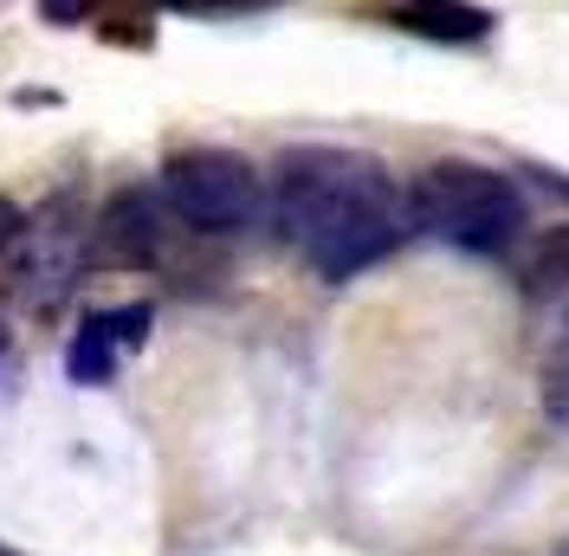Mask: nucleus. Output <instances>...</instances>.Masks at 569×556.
Listing matches in <instances>:
<instances>
[{
  "mask_svg": "<svg viewBox=\"0 0 569 556\" xmlns=\"http://www.w3.org/2000/svg\"><path fill=\"white\" fill-rule=\"evenodd\" d=\"M20 227H27V214H20L13 201H7V195H0V252H7V246L20 240Z\"/></svg>",
  "mask_w": 569,
  "mask_h": 556,
  "instance_id": "9b49d317",
  "label": "nucleus"
},
{
  "mask_svg": "<svg viewBox=\"0 0 569 556\" xmlns=\"http://www.w3.org/2000/svg\"><path fill=\"white\" fill-rule=\"evenodd\" d=\"M382 20L433 46H472L492 33V13L472 0H382Z\"/></svg>",
  "mask_w": 569,
  "mask_h": 556,
  "instance_id": "0eeeda50",
  "label": "nucleus"
},
{
  "mask_svg": "<svg viewBox=\"0 0 569 556\" xmlns=\"http://www.w3.org/2000/svg\"><path fill=\"white\" fill-rule=\"evenodd\" d=\"M39 13H46L52 27H78V20L91 13V0H39Z\"/></svg>",
  "mask_w": 569,
  "mask_h": 556,
  "instance_id": "1a4fd4ad",
  "label": "nucleus"
},
{
  "mask_svg": "<svg viewBox=\"0 0 569 556\" xmlns=\"http://www.w3.org/2000/svg\"><path fill=\"white\" fill-rule=\"evenodd\" d=\"M149 324H156L149 305H110V311H91L84 330L66 344V376L78 388H104L110 376L149 344Z\"/></svg>",
  "mask_w": 569,
  "mask_h": 556,
  "instance_id": "423d86ee",
  "label": "nucleus"
},
{
  "mask_svg": "<svg viewBox=\"0 0 569 556\" xmlns=\"http://www.w3.org/2000/svg\"><path fill=\"white\" fill-rule=\"evenodd\" d=\"M169 240H176L169 201L149 195V188H123V195H110L104 214L91 220L84 259H91V266H117V272H142V266H162V259H169Z\"/></svg>",
  "mask_w": 569,
  "mask_h": 556,
  "instance_id": "39448f33",
  "label": "nucleus"
},
{
  "mask_svg": "<svg viewBox=\"0 0 569 556\" xmlns=\"http://www.w3.org/2000/svg\"><path fill=\"white\" fill-rule=\"evenodd\" d=\"M71 201H52V208L27 220L20 227V240H13V259H7V298L20 305V311H52L59 298L71 291V278L84 266V240H91V227L78 234L66 220Z\"/></svg>",
  "mask_w": 569,
  "mask_h": 556,
  "instance_id": "20e7f679",
  "label": "nucleus"
},
{
  "mask_svg": "<svg viewBox=\"0 0 569 556\" xmlns=\"http://www.w3.org/2000/svg\"><path fill=\"white\" fill-rule=\"evenodd\" d=\"M176 13H240V7H266V0H162Z\"/></svg>",
  "mask_w": 569,
  "mask_h": 556,
  "instance_id": "9d476101",
  "label": "nucleus"
},
{
  "mask_svg": "<svg viewBox=\"0 0 569 556\" xmlns=\"http://www.w3.org/2000/svg\"><path fill=\"white\" fill-rule=\"evenodd\" d=\"M0 344H7V337H0Z\"/></svg>",
  "mask_w": 569,
  "mask_h": 556,
  "instance_id": "f8f14e48",
  "label": "nucleus"
},
{
  "mask_svg": "<svg viewBox=\"0 0 569 556\" xmlns=\"http://www.w3.org/2000/svg\"><path fill=\"white\" fill-rule=\"evenodd\" d=\"M162 201L188 234H247L266 214V188L233 149H181L162 162Z\"/></svg>",
  "mask_w": 569,
  "mask_h": 556,
  "instance_id": "7ed1b4c3",
  "label": "nucleus"
},
{
  "mask_svg": "<svg viewBox=\"0 0 569 556\" xmlns=\"http://www.w3.org/2000/svg\"><path fill=\"white\" fill-rule=\"evenodd\" d=\"M408 220L460 252H505L525 234V195L486 162H427L408 181Z\"/></svg>",
  "mask_w": 569,
  "mask_h": 556,
  "instance_id": "f03ea898",
  "label": "nucleus"
},
{
  "mask_svg": "<svg viewBox=\"0 0 569 556\" xmlns=\"http://www.w3.org/2000/svg\"><path fill=\"white\" fill-rule=\"evenodd\" d=\"M272 220L284 246L330 285L389 259L415 227L389 169L356 149H284L272 169Z\"/></svg>",
  "mask_w": 569,
  "mask_h": 556,
  "instance_id": "f257e3e1",
  "label": "nucleus"
},
{
  "mask_svg": "<svg viewBox=\"0 0 569 556\" xmlns=\"http://www.w3.org/2000/svg\"><path fill=\"white\" fill-rule=\"evenodd\" d=\"M518 291H531V298L569 291V220L537 227L525 240V252H518Z\"/></svg>",
  "mask_w": 569,
  "mask_h": 556,
  "instance_id": "6e6552de",
  "label": "nucleus"
}]
</instances>
